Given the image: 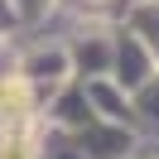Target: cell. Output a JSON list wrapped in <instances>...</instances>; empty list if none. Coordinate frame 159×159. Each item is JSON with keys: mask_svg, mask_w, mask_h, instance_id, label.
Returning <instances> with one entry per match:
<instances>
[{"mask_svg": "<svg viewBox=\"0 0 159 159\" xmlns=\"http://www.w3.org/2000/svg\"><path fill=\"white\" fill-rule=\"evenodd\" d=\"M24 101H29V87H24L20 77H0V111L24 106Z\"/></svg>", "mask_w": 159, "mask_h": 159, "instance_id": "7a4b0ae2", "label": "cell"}, {"mask_svg": "<svg viewBox=\"0 0 159 159\" xmlns=\"http://www.w3.org/2000/svg\"><path fill=\"white\" fill-rule=\"evenodd\" d=\"M0 159H34V135H29V130H15V135H5Z\"/></svg>", "mask_w": 159, "mask_h": 159, "instance_id": "6da1fadb", "label": "cell"}]
</instances>
